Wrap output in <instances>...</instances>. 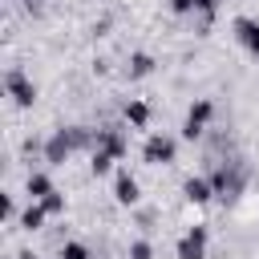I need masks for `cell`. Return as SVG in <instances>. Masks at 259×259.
<instances>
[{"instance_id":"1","label":"cell","mask_w":259,"mask_h":259,"mask_svg":"<svg viewBox=\"0 0 259 259\" xmlns=\"http://www.w3.org/2000/svg\"><path fill=\"white\" fill-rule=\"evenodd\" d=\"M89 142L97 146V134H89L85 125H69V130L61 125V130H53L49 142H45V162H49V166H65V162H69L81 146H89Z\"/></svg>"},{"instance_id":"2","label":"cell","mask_w":259,"mask_h":259,"mask_svg":"<svg viewBox=\"0 0 259 259\" xmlns=\"http://www.w3.org/2000/svg\"><path fill=\"white\" fill-rule=\"evenodd\" d=\"M142 162L146 166H174L178 162V138H170V134H146Z\"/></svg>"},{"instance_id":"3","label":"cell","mask_w":259,"mask_h":259,"mask_svg":"<svg viewBox=\"0 0 259 259\" xmlns=\"http://www.w3.org/2000/svg\"><path fill=\"white\" fill-rule=\"evenodd\" d=\"M4 93L12 97L16 109H32V105H36V85H32V77H28L24 69H16V65L4 73Z\"/></svg>"},{"instance_id":"4","label":"cell","mask_w":259,"mask_h":259,"mask_svg":"<svg viewBox=\"0 0 259 259\" xmlns=\"http://www.w3.org/2000/svg\"><path fill=\"white\" fill-rule=\"evenodd\" d=\"M206 243H210L206 223H194V227H186V231L178 235V243H174V259H206Z\"/></svg>"},{"instance_id":"5","label":"cell","mask_w":259,"mask_h":259,"mask_svg":"<svg viewBox=\"0 0 259 259\" xmlns=\"http://www.w3.org/2000/svg\"><path fill=\"white\" fill-rule=\"evenodd\" d=\"M210 117H214V101H210V97H198V101L186 109V121H182V138H186V142L202 138V134H206V125H210Z\"/></svg>"},{"instance_id":"6","label":"cell","mask_w":259,"mask_h":259,"mask_svg":"<svg viewBox=\"0 0 259 259\" xmlns=\"http://www.w3.org/2000/svg\"><path fill=\"white\" fill-rule=\"evenodd\" d=\"M113 202H117V206H138V202H142V186H138V178H134L125 166L113 170Z\"/></svg>"},{"instance_id":"7","label":"cell","mask_w":259,"mask_h":259,"mask_svg":"<svg viewBox=\"0 0 259 259\" xmlns=\"http://www.w3.org/2000/svg\"><path fill=\"white\" fill-rule=\"evenodd\" d=\"M182 198H186L190 206H206V202L214 198V182H210L206 174H190V178L182 182Z\"/></svg>"},{"instance_id":"8","label":"cell","mask_w":259,"mask_h":259,"mask_svg":"<svg viewBox=\"0 0 259 259\" xmlns=\"http://www.w3.org/2000/svg\"><path fill=\"white\" fill-rule=\"evenodd\" d=\"M231 32H235V40H239L251 57H259V20H255V16H235V20H231Z\"/></svg>"},{"instance_id":"9","label":"cell","mask_w":259,"mask_h":259,"mask_svg":"<svg viewBox=\"0 0 259 259\" xmlns=\"http://www.w3.org/2000/svg\"><path fill=\"white\" fill-rule=\"evenodd\" d=\"M109 170H117V154H109L105 146H93L89 150V174L93 178H105Z\"/></svg>"},{"instance_id":"10","label":"cell","mask_w":259,"mask_h":259,"mask_svg":"<svg viewBox=\"0 0 259 259\" xmlns=\"http://www.w3.org/2000/svg\"><path fill=\"white\" fill-rule=\"evenodd\" d=\"M57 186H53V178L45 174V170H32L28 178H24V194H28V202H40L45 194H53Z\"/></svg>"},{"instance_id":"11","label":"cell","mask_w":259,"mask_h":259,"mask_svg":"<svg viewBox=\"0 0 259 259\" xmlns=\"http://www.w3.org/2000/svg\"><path fill=\"white\" fill-rule=\"evenodd\" d=\"M223 0H170V12L174 16H190V12H202V16H214Z\"/></svg>"},{"instance_id":"12","label":"cell","mask_w":259,"mask_h":259,"mask_svg":"<svg viewBox=\"0 0 259 259\" xmlns=\"http://www.w3.org/2000/svg\"><path fill=\"white\" fill-rule=\"evenodd\" d=\"M121 117H125V125H130V130H146V125H150V105L134 97V101H125V105H121Z\"/></svg>"},{"instance_id":"13","label":"cell","mask_w":259,"mask_h":259,"mask_svg":"<svg viewBox=\"0 0 259 259\" xmlns=\"http://www.w3.org/2000/svg\"><path fill=\"white\" fill-rule=\"evenodd\" d=\"M45 223H49V214H45V206H40V202H28V206L20 210V219H16V227H20V231H28V235H32V231H40Z\"/></svg>"},{"instance_id":"14","label":"cell","mask_w":259,"mask_h":259,"mask_svg":"<svg viewBox=\"0 0 259 259\" xmlns=\"http://www.w3.org/2000/svg\"><path fill=\"white\" fill-rule=\"evenodd\" d=\"M154 65H158V61H154L150 53H130V77H134V81L150 77V73H154Z\"/></svg>"},{"instance_id":"15","label":"cell","mask_w":259,"mask_h":259,"mask_svg":"<svg viewBox=\"0 0 259 259\" xmlns=\"http://www.w3.org/2000/svg\"><path fill=\"white\" fill-rule=\"evenodd\" d=\"M40 206H45V214H49V219H61V214L69 210V198H65L61 190H53V194H45V198H40Z\"/></svg>"},{"instance_id":"16","label":"cell","mask_w":259,"mask_h":259,"mask_svg":"<svg viewBox=\"0 0 259 259\" xmlns=\"http://www.w3.org/2000/svg\"><path fill=\"white\" fill-rule=\"evenodd\" d=\"M57 259H93V255H89V247H85L81 239H69V243H61Z\"/></svg>"},{"instance_id":"17","label":"cell","mask_w":259,"mask_h":259,"mask_svg":"<svg viewBox=\"0 0 259 259\" xmlns=\"http://www.w3.org/2000/svg\"><path fill=\"white\" fill-rule=\"evenodd\" d=\"M130 259H154V243L150 239H134L130 243Z\"/></svg>"},{"instance_id":"18","label":"cell","mask_w":259,"mask_h":259,"mask_svg":"<svg viewBox=\"0 0 259 259\" xmlns=\"http://www.w3.org/2000/svg\"><path fill=\"white\" fill-rule=\"evenodd\" d=\"M0 202H4V223H16V219H20V210H16V198H12V194H4Z\"/></svg>"}]
</instances>
